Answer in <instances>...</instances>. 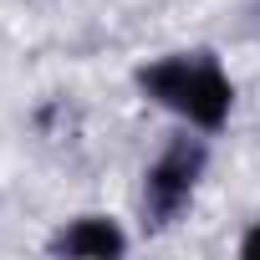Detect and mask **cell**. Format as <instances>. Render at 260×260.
Returning <instances> with one entry per match:
<instances>
[{"instance_id": "obj_1", "label": "cell", "mask_w": 260, "mask_h": 260, "mask_svg": "<svg viewBox=\"0 0 260 260\" xmlns=\"http://www.w3.org/2000/svg\"><path fill=\"white\" fill-rule=\"evenodd\" d=\"M138 87L153 102H164L179 117H189L194 127H204V133L224 127L230 102H235V87H230V77L219 72V61L209 51H199V56H164V61L138 72Z\"/></svg>"}, {"instance_id": "obj_2", "label": "cell", "mask_w": 260, "mask_h": 260, "mask_svg": "<svg viewBox=\"0 0 260 260\" xmlns=\"http://www.w3.org/2000/svg\"><path fill=\"white\" fill-rule=\"evenodd\" d=\"M199 174H204V143L199 138H174L164 148V158L143 174V209L153 214V224H169L189 204Z\"/></svg>"}, {"instance_id": "obj_3", "label": "cell", "mask_w": 260, "mask_h": 260, "mask_svg": "<svg viewBox=\"0 0 260 260\" xmlns=\"http://www.w3.org/2000/svg\"><path fill=\"white\" fill-rule=\"evenodd\" d=\"M51 250L56 255H97V260H107V255H122L127 250V235L112 219H102V214H82V219H72L51 240Z\"/></svg>"}, {"instance_id": "obj_4", "label": "cell", "mask_w": 260, "mask_h": 260, "mask_svg": "<svg viewBox=\"0 0 260 260\" xmlns=\"http://www.w3.org/2000/svg\"><path fill=\"white\" fill-rule=\"evenodd\" d=\"M240 255H250V260H260V219L250 224V235L240 240Z\"/></svg>"}]
</instances>
